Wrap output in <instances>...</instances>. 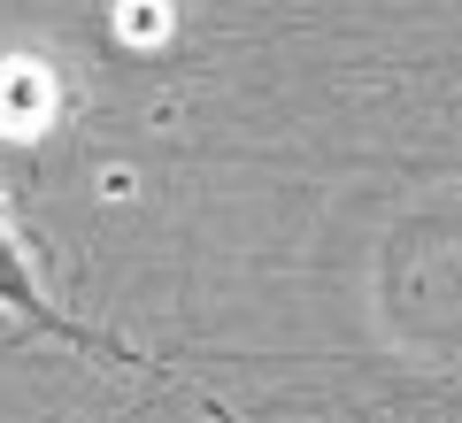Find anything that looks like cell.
I'll return each mask as SVG.
<instances>
[{
  "label": "cell",
  "instance_id": "obj_1",
  "mask_svg": "<svg viewBox=\"0 0 462 423\" xmlns=\"http://www.w3.org/2000/svg\"><path fill=\"white\" fill-rule=\"evenodd\" d=\"M0 316L23 331V339H54V346H85V354H100V362H139L132 346L116 339V331H93V324H78V316L62 308V300L39 285V262H32V246H23V231H16V216H8V200H0Z\"/></svg>",
  "mask_w": 462,
  "mask_h": 423
},
{
  "label": "cell",
  "instance_id": "obj_2",
  "mask_svg": "<svg viewBox=\"0 0 462 423\" xmlns=\"http://www.w3.org/2000/svg\"><path fill=\"white\" fill-rule=\"evenodd\" d=\"M200 408H208V416H216V423H239V416H231V408H224V400H208V392H200Z\"/></svg>",
  "mask_w": 462,
  "mask_h": 423
}]
</instances>
